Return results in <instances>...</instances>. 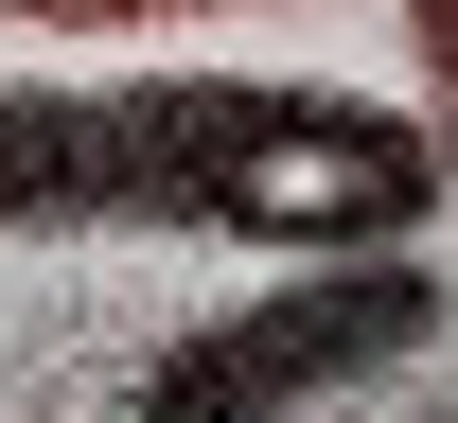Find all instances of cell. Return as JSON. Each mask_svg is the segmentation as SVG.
<instances>
[{"label": "cell", "mask_w": 458, "mask_h": 423, "mask_svg": "<svg viewBox=\"0 0 458 423\" xmlns=\"http://www.w3.org/2000/svg\"><path fill=\"white\" fill-rule=\"evenodd\" d=\"M458 194L441 123L283 71H159V89H0V230H212V247H405Z\"/></svg>", "instance_id": "6da1fadb"}, {"label": "cell", "mask_w": 458, "mask_h": 423, "mask_svg": "<svg viewBox=\"0 0 458 423\" xmlns=\"http://www.w3.org/2000/svg\"><path fill=\"white\" fill-rule=\"evenodd\" d=\"M423 335H441L423 247H352V265H300V283H265V300L194 317L176 353H141V423H300L318 388L423 353Z\"/></svg>", "instance_id": "7a4b0ae2"}, {"label": "cell", "mask_w": 458, "mask_h": 423, "mask_svg": "<svg viewBox=\"0 0 458 423\" xmlns=\"http://www.w3.org/2000/svg\"><path fill=\"white\" fill-rule=\"evenodd\" d=\"M405 36H423V106H441V159H458V0H405Z\"/></svg>", "instance_id": "3957f363"}, {"label": "cell", "mask_w": 458, "mask_h": 423, "mask_svg": "<svg viewBox=\"0 0 458 423\" xmlns=\"http://www.w3.org/2000/svg\"><path fill=\"white\" fill-rule=\"evenodd\" d=\"M18 18H141V0H18Z\"/></svg>", "instance_id": "277c9868"}]
</instances>
